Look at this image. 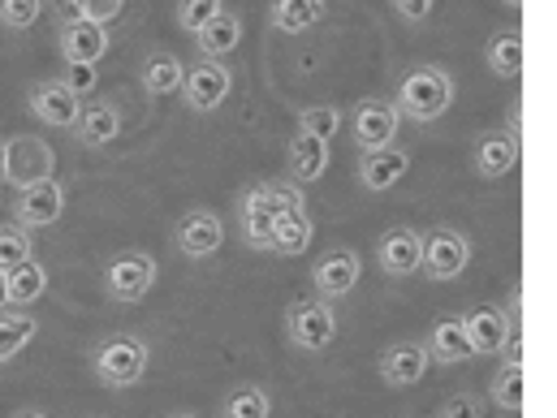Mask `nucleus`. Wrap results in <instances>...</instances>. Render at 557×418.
Segmentation results:
<instances>
[{
  "label": "nucleus",
  "instance_id": "f257e3e1",
  "mask_svg": "<svg viewBox=\"0 0 557 418\" xmlns=\"http://www.w3.org/2000/svg\"><path fill=\"white\" fill-rule=\"evenodd\" d=\"M458 87L449 78V69L441 65H411L394 91V109L403 113V122H416V126H432L449 113Z\"/></svg>",
  "mask_w": 557,
  "mask_h": 418
},
{
  "label": "nucleus",
  "instance_id": "f03ea898",
  "mask_svg": "<svg viewBox=\"0 0 557 418\" xmlns=\"http://www.w3.org/2000/svg\"><path fill=\"white\" fill-rule=\"evenodd\" d=\"M147 363H151V350L143 337L131 332H109L96 350H91V371L104 389H135L143 376H147Z\"/></svg>",
  "mask_w": 557,
  "mask_h": 418
},
{
  "label": "nucleus",
  "instance_id": "7ed1b4c3",
  "mask_svg": "<svg viewBox=\"0 0 557 418\" xmlns=\"http://www.w3.org/2000/svg\"><path fill=\"white\" fill-rule=\"evenodd\" d=\"M285 337L298 350H311V354L329 350L333 337H337V311H333V302H324V297H298V302H289V311H285Z\"/></svg>",
  "mask_w": 557,
  "mask_h": 418
},
{
  "label": "nucleus",
  "instance_id": "20e7f679",
  "mask_svg": "<svg viewBox=\"0 0 557 418\" xmlns=\"http://www.w3.org/2000/svg\"><path fill=\"white\" fill-rule=\"evenodd\" d=\"M398 126H403V113L394 109V100H376V96L359 100L350 109V122H346V130H350V139H355L359 151L389 147V142L398 139Z\"/></svg>",
  "mask_w": 557,
  "mask_h": 418
},
{
  "label": "nucleus",
  "instance_id": "39448f33",
  "mask_svg": "<svg viewBox=\"0 0 557 418\" xmlns=\"http://www.w3.org/2000/svg\"><path fill=\"white\" fill-rule=\"evenodd\" d=\"M156 259L151 255H143V251H122V255H113L109 264H104V293L113 297V302H139L151 293V284H156Z\"/></svg>",
  "mask_w": 557,
  "mask_h": 418
},
{
  "label": "nucleus",
  "instance_id": "423d86ee",
  "mask_svg": "<svg viewBox=\"0 0 557 418\" xmlns=\"http://www.w3.org/2000/svg\"><path fill=\"white\" fill-rule=\"evenodd\" d=\"M234 91V69L225 61H212V56H199L195 65H186V83H182V96L195 113H212L225 104V96Z\"/></svg>",
  "mask_w": 557,
  "mask_h": 418
},
{
  "label": "nucleus",
  "instance_id": "0eeeda50",
  "mask_svg": "<svg viewBox=\"0 0 557 418\" xmlns=\"http://www.w3.org/2000/svg\"><path fill=\"white\" fill-rule=\"evenodd\" d=\"M467 264H471V242H467V233H458V229H449V225L423 233V264H419V273H428L432 280H454L467 273Z\"/></svg>",
  "mask_w": 557,
  "mask_h": 418
},
{
  "label": "nucleus",
  "instance_id": "6e6552de",
  "mask_svg": "<svg viewBox=\"0 0 557 418\" xmlns=\"http://www.w3.org/2000/svg\"><path fill=\"white\" fill-rule=\"evenodd\" d=\"M65 216V186L57 177H44L13 199V225L22 229H52Z\"/></svg>",
  "mask_w": 557,
  "mask_h": 418
},
{
  "label": "nucleus",
  "instance_id": "1a4fd4ad",
  "mask_svg": "<svg viewBox=\"0 0 557 418\" xmlns=\"http://www.w3.org/2000/svg\"><path fill=\"white\" fill-rule=\"evenodd\" d=\"M26 109L35 113V122L52 126V130H74L78 113H83V100L61 83V78H48V83H35L30 96H26Z\"/></svg>",
  "mask_w": 557,
  "mask_h": 418
},
{
  "label": "nucleus",
  "instance_id": "9d476101",
  "mask_svg": "<svg viewBox=\"0 0 557 418\" xmlns=\"http://www.w3.org/2000/svg\"><path fill=\"white\" fill-rule=\"evenodd\" d=\"M173 242H177V251H182L186 259H208V255L221 251V242H225V225H221L216 212L195 207V212H186V216L177 220Z\"/></svg>",
  "mask_w": 557,
  "mask_h": 418
},
{
  "label": "nucleus",
  "instance_id": "9b49d317",
  "mask_svg": "<svg viewBox=\"0 0 557 418\" xmlns=\"http://www.w3.org/2000/svg\"><path fill=\"white\" fill-rule=\"evenodd\" d=\"M462 328H467V341L475 354H502L506 337L519 332V324L506 315V306H493V302H480L462 315Z\"/></svg>",
  "mask_w": 557,
  "mask_h": 418
},
{
  "label": "nucleus",
  "instance_id": "f8f14e48",
  "mask_svg": "<svg viewBox=\"0 0 557 418\" xmlns=\"http://www.w3.org/2000/svg\"><path fill=\"white\" fill-rule=\"evenodd\" d=\"M359 273H363V264H359V255L355 251H329V255H320L315 259V268H311V289H315V297H324V302H337V297H346L355 284H359Z\"/></svg>",
  "mask_w": 557,
  "mask_h": 418
},
{
  "label": "nucleus",
  "instance_id": "ddd939ff",
  "mask_svg": "<svg viewBox=\"0 0 557 418\" xmlns=\"http://www.w3.org/2000/svg\"><path fill=\"white\" fill-rule=\"evenodd\" d=\"M411 168V151L407 147H376V151H363L359 155V186L372 190V194H385L394 190Z\"/></svg>",
  "mask_w": 557,
  "mask_h": 418
},
{
  "label": "nucleus",
  "instance_id": "4468645a",
  "mask_svg": "<svg viewBox=\"0 0 557 418\" xmlns=\"http://www.w3.org/2000/svg\"><path fill=\"white\" fill-rule=\"evenodd\" d=\"M52 147L44 139H30V135H22V139H9V186H17V190H26V186H35V181H44V177H52Z\"/></svg>",
  "mask_w": 557,
  "mask_h": 418
},
{
  "label": "nucleus",
  "instance_id": "2eb2a0df",
  "mask_svg": "<svg viewBox=\"0 0 557 418\" xmlns=\"http://www.w3.org/2000/svg\"><path fill=\"white\" fill-rule=\"evenodd\" d=\"M376 264H381V273L394 280L403 277H416L419 264H423V233L416 229H389L385 238H381V246H376Z\"/></svg>",
  "mask_w": 557,
  "mask_h": 418
},
{
  "label": "nucleus",
  "instance_id": "dca6fc26",
  "mask_svg": "<svg viewBox=\"0 0 557 418\" xmlns=\"http://www.w3.org/2000/svg\"><path fill=\"white\" fill-rule=\"evenodd\" d=\"M109 30L100 22H61L57 26V48H61V61H100L109 52Z\"/></svg>",
  "mask_w": 557,
  "mask_h": 418
},
{
  "label": "nucleus",
  "instance_id": "f3484780",
  "mask_svg": "<svg viewBox=\"0 0 557 418\" xmlns=\"http://www.w3.org/2000/svg\"><path fill=\"white\" fill-rule=\"evenodd\" d=\"M423 350H428V358L441 363V367H458V363H471V358H475V350H471V341H467V328H462V315L436 319L432 332H428V341H423Z\"/></svg>",
  "mask_w": 557,
  "mask_h": 418
},
{
  "label": "nucleus",
  "instance_id": "a211bd4d",
  "mask_svg": "<svg viewBox=\"0 0 557 418\" xmlns=\"http://www.w3.org/2000/svg\"><path fill=\"white\" fill-rule=\"evenodd\" d=\"M428 367H432V358H428L423 341H398V345H389V350L381 354V380L394 384V389L419 384Z\"/></svg>",
  "mask_w": 557,
  "mask_h": 418
},
{
  "label": "nucleus",
  "instance_id": "6ab92c4d",
  "mask_svg": "<svg viewBox=\"0 0 557 418\" xmlns=\"http://www.w3.org/2000/svg\"><path fill=\"white\" fill-rule=\"evenodd\" d=\"M471 164H475V173H480L484 181L506 177V173L519 164V139H515L510 130H488V135H480Z\"/></svg>",
  "mask_w": 557,
  "mask_h": 418
},
{
  "label": "nucleus",
  "instance_id": "aec40b11",
  "mask_svg": "<svg viewBox=\"0 0 557 418\" xmlns=\"http://www.w3.org/2000/svg\"><path fill=\"white\" fill-rule=\"evenodd\" d=\"M195 43H199V56H212V61H225L238 43H243V17L238 13H230V9H221L199 35H195Z\"/></svg>",
  "mask_w": 557,
  "mask_h": 418
},
{
  "label": "nucleus",
  "instance_id": "412c9836",
  "mask_svg": "<svg viewBox=\"0 0 557 418\" xmlns=\"http://www.w3.org/2000/svg\"><path fill=\"white\" fill-rule=\"evenodd\" d=\"M324 168H329V142L311 139V135H294L289 139V177H294V186L320 181Z\"/></svg>",
  "mask_w": 557,
  "mask_h": 418
},
{
  "label": "nucleus",
  "instance_id": "4be33fe9",
  "mask_svg": "<svg viewBox=\"0 0 557 418\" xmlns=\"http://www.w3.org/2000/svg\"><path fill=\"white\" fill-rule=\"evenodd\" d=\"M238 229H243V242L256 246V251H273V229H277V216L256 199V190H247L238 199Z\"/></svg>",
  "mask_w": 557,
  "mask_h": 418
},
{
  "label": "nucleus",
  "instance_id": "5701e85b",
  "mask_svg": "<svg viewBox=\"0 0 557 418\" xmlns=\"http://www.w3.org/2000/svg\"><path fill=\"white\" fill-rule=\"evenodd\" d=\"M122 135V113L113 104H83L78 122H74V139L83 147H104Z\"/></svg>",
  "mask_w": 557,
  "mask_h": 418
},
{
  "label": "nucleus",
  "instance_id": "b1692460",
  "mask_svg": "<svg viewBox=\"0 0 557 418\" xmlns=\"http://www.w3.org/2000/svg\"><path fill=\"white\" fill-rule=\"evenodd\" d=\"M139 83L147 96H173L186 83V65L173 52H151L139 65Z\"/></svg>",
  "mask_w": 557,
  "mask_h": 418
},
{
  "label": "nucleus",
  "instance_id": "393cba45",
  "mask_svg": "<svg viewBox=\"0 0 557 418\" xmlns=\"http://www.w3.org/2000/svg\"><path fill=\"white\" fill-rule=\"evenodd\" d=\"M4 284H9V306H30L35 297L48 293V268L39 259H26L4 273Z\"/></svg>",
  "mask_w": 557,
  "mask_h": 418
},
{
  "label": "nucleus",
  "instance_id": "a878e982",
  "mask_svg": "<svg viewBox=\"0 0 557 418\" xmlns=\"http://www.w3.org/2000/svg\"><path fill=\"white\" fill-rule=\"evenodd\" d=\"M311 238H315V225H311L307 207L285 212L277 220V229H273V251H277V255H302V251L311 246Z\"/></svg>",
  "mask_w": 557,
  "mask_h": 418
},
{
  "label": "nucleus",
  "instance_id": "bb28decb",
  "mask_svg": "<svg viewBox=\"0 0 557 418\" xmlns=\"http://www.w3.org/2000/svg\"><path fill=\"white\" fill-rule=\"evenodd\" d=\"M324 17V0H273V26L281 35H302Z\"/></svg>",
  "mask_w": 557,
  "mask_h": 418
},
{
  "label": "nucleus",
  "instance_id": "cd10ccee",
  "mask_svg": "<svg viewBox=\"0 0 557 418\" xmlns=\"http://www.w3.org/2000/svg\"><path fill=\"white\" fill-rule=\"evenodd\" d=\"M484 61H488V69H493L497 78H515V74L523 69V35H519V30H497V35L488 39Z\"/></svg>",
  "mask_w": 557,
  "mask_h": 418
},
{
  "label": "nucleus",
  "instance_id": "c85d7f7f",
  "mask_svg": "<svg viewBox=\"0 0 557 418\" xmlns=\"http://www.w3.org/2000/svg\"><path fill=\"white\" fill-rule=\"evenodd\" d=\"M39 332V319L35 315H13V311H0V363H13Z\"/></svg>",
  "mask_w": 557,
  "mask_h": 418
},
{
  "label": "nucleus",
  "instance_id": "c756f323",
  "mask_svg": "<svg viewBox=\"0 0 557 418\" xmlns=\"http://www.w3.org/2000/svg\"><path fill=\"white\" fill-rule=\"evenodd\" d=\"M342 126H346V117H342L337 104H311V109L298 113V135H311L320 142H333L342 135Z\"/></svg>",
  "mask_w": 557,
  "mask_h": 418
},
{
  "label": "nucleus",
  "instance_id": "7c9ffc66",
  "mask_svg": "<svg viewBox=\"0 0 557 418\" xmlns=\"http://www.w3.org/2000/svg\"><path fill=\"white\" fill-rule=\"evenodd\" d=\"M273 415V402L260 384H238L225 402H221V418H269Z\"/></svg>",
  "mask_w": 557,
  "mask_h": 418
},
{
  "label": "nucleus",
  "instance_id": "2f4dec72",
  "mask_svg": "<svg viewBox=\"0 0 557 418\" xmlns=\"http://www.w3.org/2000/svg\"><path fill=\"white\" fill-rule=\"evenodd\" d=\"M493 402L502 410H523V363H502V371L493 376Z\"/></svg>",
  "mask_w": 557,
  "mask_h": 418
},
{
  "label": "nucleus",
  "instance_id": "473e14b6",
  "mask_svg": "<svg viewBox=\"0 0 557 418\" xmlns=\"http://www.w3.org/2000/svg\"><path fill=\"white\" fill-rule=\"evenodd\" d=\"M26 259H35L30 229H22V225H0V273L17 268V264H26Z\"/></svg>",
  "mask_w": 557,
  "mask_h": 418
},
{
  "label": "nucleus",
  "instance_id": "72a5a7b5",
  "mask_svg": "<svg viewBox=\"0 0 557 418\" xmlns=\"http://www.w3.org/2000/svg\"><path fill=\"white\" fill-rule=\"evenodd\" d=\"M256 190V199L273 212V216H285V212H298L302 207V190L294 186V181H260V186H251Z\"/></svg>",
  "mask_w": 557,
  "mask_h": 418
},
{
  "label": "nucleus",
  "instance_id": "f704fd0d",
  "mask_svg": "<svg viewBox=\"0 0 557 418\" xmlns=\"http://www.w3.org/2000/svg\"><path fill=\"white\" fill-rule=\"evenodd\" d=\"M216 13H221V0H177V26L190 35H199Z\"/></svg>",
  "mask_w": 557,
  "mask_h": 418
},
{
  "label": "nucleus",
  "instance_id": "c9c22d12",
  "mask_svg": "<svg viewBox=\"0 0 557 418\" xmlns=\"http://www.w3.org/2000/svg\"><path fill=\"white\" fill-rule=\"evenodd\" d=\"M39 9H44V0H0V26L26 30L39 17Z\"/></svg>",
  "mask_w": 557,
  "mask_h": 418
},
{
  "label": "nucleus",
  "instance_id": "e433bc0d",
  "mask_svg": "<svg viewBox=\"0 0 557 418\" xmlns=\"http://www.w3.org/2000/svg\"><path fill=\"white\" fill-rule=\"evenodd\" d=\"M61 83L83 100V96H91V91H96L100 74H96V65H91V61H65V78H61Z\"/></svg>",
  "mask_w": 557,
  "mask_h": 418
},
{
  "label": "nucleus",
  "instance_id": "4c0bfd02",
  "mask_svg": "<svg viewBox=\"0 0 557 418\" xmlns=\"http://www.w3.org/2000/svg\"><path fill=\"white\" fill-rule=\"evenodd\" d=\"M78 4H83V17L87 22H100V26H109L126 9V0H78Z\"/></svg>",
  "mask_w": 557,
  "mask_h": 418
},
{
  "label": "nucleus",
  "instance_id": "58836bf2",
  "mask_svg": "<svg viewBox=\"0 0 557 418\" xmlns=\"http://www.w3.org/2000/svg\"><path fill=\"white\" fill-rule=\"evenodd\" d=\"M441 418H480V397H471V393H454V397L441 406Z\"/></svg>",
  "mask_w": 557,
  "mask_h": 418
},
{
  "label": "nucleus",
  "instance_id": "ea45409f",
  "mask_svg": "<svg viewBox=\"0 0 557 418\" xmlns=\"http://www.w3.org/2000/svg\"><path fill=\"white\" fill-rule=\"evenodd\" d=\"M389 4H394V13H398L403 22L419 26V22H428V13H432L436 0H389Z\"/></svg>",
  "mask_w": 557,
  "mask_h": 418
},
{
  "label": "nucleus",
  "instance_id": "a19ab883",
  "mask_svg": "<svg viewBox=\"0 0 557 418\" xmlns=\"http://www.w3.org/2000/svg\"><path fill=\"white\" fill-rule=\"evenodd\" d=\"M9 177V142H0V181Z\"/></svg>",
  "mask_w": 557,
  "mask_h": 418
},
{
  "label": "nucleus",
  "instance_id": "79ce46f5",
  "mask_svg": "<svg viewBox=\"0 0 557 418\" xmlns=\"http://www.w3.org/2000/svg\"><path fill=\"white\" fill-rule=\"evenodd\" d=\"M9 418H48L44 410H35V406H22V410H13Z\"/></svg>",
  "mask_w": 557,
  "mask_h": 418
},
{
  "label": "nucleus",
  "instance_id": "37998d69",
  "mask_svg": "<svg viewBox=\"0 0 557 418\" xmlns=\"http://www.w3.org/2000/svg\"><path fill=\"white\" fill-rule=\"evenodd\" d=\"M9 306V284H4V273H0V311Z\"/></svg>",
  "mask_w": 557,
  "mask_h": 418
},
{
  "label": "nucleus",
  "instance_id": "c03bdc74",
  "mask_svg": "<svg viewBox=\"0 0 557 418\" xmlns=\"http://www.w3.org/2000/svg\"><path fill=\"white\" fill-rule=\"evenodd\" d=\"M502 4H506V9H519V4H523V0H502Z\"/></svg>",
  "mask_w": 557,
  "mask_h": 418
},
{
  "label": "nucleus",
  "instance_id": "a18cd8bd",
  "mask_svg": "<svg viewBox=\"0 0 557 418\" xmlns=\"http://www.w3.org/2000/svg\"><path fill=\"white\" fill-rule=\"evenodd\" d=\"M169 418H199V415H186V410H177V415H169Z\"/></svg>",
  "mask_w": 557,
  "mask_h": 418
}]
</instances>
